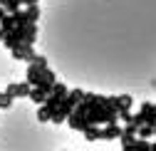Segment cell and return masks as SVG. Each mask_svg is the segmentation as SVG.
I'll return each instance as SVG.
<instances>
[{
	"mask_svg": "<svg viewBox=\"0 0 156 151\" xmlns=\"http://www.w3.org/2000/svg\"><path fill=\"white\" fill-rule=\"evenodd\" d=\"M5 92H10L15 99H30V92H32V84L25 79V82H12L5 87Z\"/></svg>",
	"mask_w": 156,
	"mask_h": 151,
	"instance_id": "6da1fadb",
	"label": "cell"
},
{
	"mask_svg": "<svg viewBox=\"0 0 156 151\" xmlns=\"http://www.w3.org/2000/svg\"><path fill=\"white\" fill-rule=\"evenodd\" d=\"M67 94H69V89H67L62 82H55V87H52V94L47 97V102H45V104H47L50 109H57V104H60V102L67 97Z\"/></svg>",
	"mask_w": 156,
	"mask_h": 151,
	"instance_id": "7a4b0ae2",
	"label": "cell"
},
{
	"mask_svg": "<svg viewBox=\"0 0 156 151\" xmlns=\"http://www.w3.org/2000/svg\"><path fill=\"white\" fill-rule=\"evenodd\" d=\"M10 54H12V60L30 62V60L35 57V50H32V45H27V42H20V45H15V47L10 50Z\"/></svg>",
	"mask_w": 156,
	"mask_h": 151,
	"instance_id": "3957f363",
	"label": "cell"
},
{
	"mask_svg": "<svg viewBox=\"0 0 156 151\" xmlns=\"http://www.w3.org/2000/svg\"><path fill=\"white\" fill-rule=\"evenodd\" d=\"M124 126H119V121H109L102 126V141H112V139H119L122 136Z\"/></svg>",
	"mask_w": 156,
	"mask_h": 151,
	"instance_id": "277c9868",
	"label": "cell"
},
{
	"mask_svg": "<svg viewBox=\"0 0 156 151\" xmlns=\"http://www.w3.org/2000/svg\"><path fill=\"white\" fill-rule=\"evenodd\" d=\"M42 69H45V67H37L35 62H27V77H25V79H27L32 87H37V84L42 82Z\"/></svg>",
	"mask_w": 156,
	"mask_h": 151,
	"instance_id": "5b68a950",
	"label": "cell"
},
{
	"mask_svg": "<svg viewBox=\"0 0 156 151\" xmlns=\"http://www.w3.org/2000/svg\"><path fill=\"white\" fill-rule=\"evenodd\" d=\"M136 129L139 126H134L131 121L124 126V131H122V136H119V141H122V146H131L134 141H136Z\"/></svg>",
	"mask_w": 156,
	"mask_h": 151,
	"instance_id": "8992f818",
	"label": "cell"
},
{
	"mask_svg": "<svg viewBox=\"0 0 156 151\" xmlns=\"http://www.w3.org/2000/svg\"><path fill=\"white\" fill-rule=\"evenodd\" d=\"M23 42V27H15L12 32H5V40H3V45L8 47V50H12L15 45H20Z\"/></svg>",
	"mask_w": 156,
	"mask_h": 151,
	"instance_id": "52a82bcc",
	"label": "cell"
},
{
	"mask_svg": "<svg viewBox=\"0 0 156 151\" xmlns=\"http://www.w3.org/2000/svg\"><path fill=\"white\" fill-rule=\"evenodd\" d=\"M35 40H37V23L23 25V42H27V45H35Z\"/></svg>",
	"mask_w": 156,
	"mask_h": 151,
	"instance_id": "ba28073f",
	"label": "cell"
},
{
	"mask_svg": "<svg viewBox=\"0 0 156 151\" xmlns=\"http://www.w3.org/2000/svg\"><path fill=\"white\" fill-rule=\"evenodd\" d=\"M82 134H84L87 141H99V139H102V126H99V124H89Z\"/></svg>",
	"mask_w": 156,
	"mask_h": 151,
	"instance_id": "9c48e42d",
	"label": "cell"
},
{
	"mask_svg": "<svg viewBox=\"0 0 156 151\" xmlns=\"http://www.w3.org/2000/svg\"><path fill=\"white\" fill-rule=\"evenodd\" d=\"M141 111H144V117H146V124H156V104L144 102L141 104Z\"/></svg>",
	"mask_w": 156,
	"mask_h": 151,
	"instance_id": "30bf717a",
	"label": "cell"
},
{
	"mask_svg": "<svg viewBox=\"0 0 156 151\" xmlns=\"http://www.w3.org/2000/svg\"><path fill=\"white\" fill-rule=\"evenodd\" d=\"M47 97H50V94H47V92H42L40 87H32V92H30V99H32L37 107L45 104V102H47Z\"/></svg>",
	"mask_w": 156,
	"mask_h": 151,
	"instance_id": "8fae6325",
	"label": "cell"
},
{
	"mask_svg": "<svg viewBox=\"0 0 156 151\" xmlns=\"http://www.w3.org/2000/svg\"><path fill=\"white\" fill-rule=\"evenodd\" d=\"M25 20H27V25L37 23V20H40V8H37V5H25Z\"/></svg>",
	"mask_w": 156,
	"mask_h": 151,
	"instance_id": "7c38bea8",
	"label": "cell"
},
{
	"mask_svg": "<svg viewBox=\"0 0 156 151\" xmlns=\"http://www.w3.org/2000/svg\"><path fill=\"white\" fill-rule=\"evenodd\" d=\"M52 111L55 109H50L47 104H40V109H37V121H42V124L52 121Z\"/></svg>",
	"mask_w": 156,
	"mask_h": 151,
	"instance_id": "4fadbf2b",
	"label": "cell"
},
{
	"mask_svg": "<svg viewBox=\"0 0 156 151\" xmlns=\"http://www.w3.org/2000/svg\"><path fill=\"white\" fill-rule=\"evenodd\" d=\"M0 27H3L5 32H12V30L17 27V23H15V15H12V12H8V15L3 17V20H0Z\"/></svg>",
	"mask_w": 156,
	"mask_h": 151,
	"instance_id": "5bb4252c",
	"label": "cell"
},
{
	"mask_svg": "<svg viewBox=\"0 0 156 151\" xmlns=\"http://www.w3.org/2000/svg\"><path fill=\"white\" fill-rule=\"evenodd\" d=\"M0 5H3L8 12H17V10H23V3H20V0H0Z\"/></svg>",
	"mask_w": 156,
	"mask_h": 151,
	"instance_id": "9a60e30c",
	"label": "cell"
},
{
	"mask_svg": "<svg viewBox=\"0 0 156 151\" xmlns=\"http://www.w3.org/2000/svg\"><path fill=\"white\" fill-rule=\"evenodd\" d=\"M134 151H151V139H141V136H136V141L131 144Z\"/></svg>",
	"mask_w": 156,
	"mask_h": 151,
	"instance_id": "2e32d148",
	"label": "cell"
},
{
	"mask_svg": "<svg viewBox=\"0 0 156 151\" xmlns=\"http://www.w3.org/2000/svg\"><path fill=\"white\" fill-rule=\"evenodd\" d=\"M136 136H141V139H151V136H154V124H141L139 129H136Z\"/></svg>",
	"mask_w": 156,
	"mask_h": 151,
	"instance_id": "e0dca14e",
	"label": "cell"
},
{
	"mask_svg": "<svg viewBox=\"0 0 156 151\" xmlns=\"http://www.w3.org/2000/svg\"><path fill=\"white\" fill-rule=\"evenodd\" d=\"M12 99H15L12 94L3 89V97H0V109H10V107H12Z\"/></svg>",
	"mask_w": 156,
	"mask_h": 151,
	"instance_id": "ac0fdd59",
	"label": "cell"
},
{
	"mask_svg": "<svg viewBox=\"0 0 156 151\" xmlns=\"http://www.w3.org/2000/svg\"><path fill=\"white\" fill-rule=\"evenodd\" d=\"M131 124H134V126H141V124H146V117H144V111H141V109L131 114Z\"/></svg>",
	"mask_w": 156,
	"mask_h": 151,
	"instance_id": "d6986e66",
	"label": "cell"
},
{
	"mask_svg": "<svg viewBox=\"0 0 156 151\" xmlns=\"http://www.w3.org/2000/svg\"><path fill=\"white\" fill-rule=\"evenodd\" d=\"M119 119L126 121V124L131 121V107H119Z\"/></svg>",
	"mask_w": 156,
	"mask_h": 151,
	"instance_id": "ffe728a7",
	"label": "cell"
},
{
	"mask_svg": "<svg viewBox=\"0 0 156 151\" xmlns=\"http://www.w3.org/2000/svg\"><path fill=\"white\" fill-rule=\"evenodd\" d=\"M42 79H47V82H52V84H55V82H57V74H55V69L45 67V69H42Z\"/></svg>",
	"mask_w": 156,
	"mask_h": 151,
	"instance_id": "44dd1931",
	"label": "cell"
},
{
	"mask_svg": "<svg viewBox=\"0 0 156 151\" xmlns=\"http://www.w3.org/2000/svg\"><path fill=\"white\" fill-rule=\"evenodd\" d=\"M12 15H15V23H17V27L27 25V20H25V10H17V12H12Z\"/></svg>",
	"mask_w": 156,
	"mask_h": 151,
	"instance_id": "7402d4cb",
	"label": "cell"
},
{
	"mask_svg": "<svg viewBox=\"0 0 156 151\" xmlns=\"http://www.w3.org/2000/svg\"><path fill=\"white\" fill-rule=\"evenodd\" d=\"M30 62H35L37 67H50V65H47V57H42V54H35V57H32Z\"/></svg>",
	"mask_w": 156,
	"mask_h": 151,
	"instance_id": "603a6c76",
	"label": "cell"
},
{
	"mask_svg": "<svg viewBox=\"0 0 156 151\" xmlns=\"http://www.w3.org/2000/svg\"><path fill=\"white\" fill-rule=\"evenodd\" d=\"M119 107H131V94H122L119 97Z\"/></svg>",
	"mask_w": 156,
	"mask_h": 151,
	"instance_id": "cb8c5ba5",
	"label": "cell"
},
{
	"mask_svg": "<svg viewBox=\"0 0 156 151\" xmlns=\"http://www.w3.org/2000/svg\"><path fill=\"white\" fill-rule=\"evenodd\" d=\"M20 3H23V5H37L40 0H20Z\"/></svg>",
	"mask_w": 156,
	"mask_h": 151,
	"instance_id": "d4e9b609",
	"label": "cell"
},
{
	"mask_svg": "<svg viewBox=\"0 0 156 151\" xmlns=\"http://www.w3.org/2000/svg\"><path fill=\"white\" fill-rule=\"evenodd\" d=\"M5 15H8V10H5L3 5H0V20H3V17H5Z\"/></svg>",
	"mask_w": 156,
	"mask_h": 151,
	"instance_id": "484cf974",
	"label": "cell"
},
{
	"mask_svg": "<svg viewBox=\"0 0 156 151\" xmlns=\"http://www.w3.org/2000/svg\"><path fill=\"white\" fill-rule=\"evenodd\" d=\"M3 40H5V30L0 27V42H3Z\"/></svg>",
	"mask_w": 156,
	"mask_h": 151,
	"instance_id": "4316f807",
	"label": "cell"
},
{
	"mask_svg": "<svg viewBox=\"0 0 156 151\" xmlns=\"http://www.w3.org/2000/svg\"><path fill=\"white\" fill-rule=\"evenodd\" d=\"M122 151H134V146H122Z\"/></svg>",
	"mask_w": 156,
	"mask_h": 151,
	"instance_id": "83f0119b",
	"label": "cell"
},
{
	"mask_svg": "<svg viewBox=\"0 0 156 151\" xmlns=\"http://www.w3.org/2000/svg\"><path fill=\"white\" fill-rule=\"evenodd\" d=\"M151 151H156V139H154V141H151Z\"/></svg>",
	"mask_w": 156,
	"mask_h": 151,
	"instance_id": "f1b7e54d",
	"label": "cell"
},
{
	"mask_svg": "<svg viewBox=\"0 0 156 151\" xmlns=\"http://www.w3.org/2000/svg\"><path fill=\"white\" fill-rule=\"evenodd\" d=\"M154 136H156V124H154Z\"/></svg>",
	"mask_w": 156,
	"mask_h": 151,
	"instance_id": "f546056e",
	"label": "cell"
},
{
	"mask_svg": "<svg viewBox=\"0 0 156 151\" xmlns=\"http://www.w3.org/2000/svg\"><path fill=\"white\" fill-rule=\"evenodd\" d=\"M0 97H3V89H0Z\"/></svg>",
	"mask_w": 156,
	"mask_h": 151,
	"instance_id": "4dcf8cb0",
	"label": "cell"
}]
</instances>
